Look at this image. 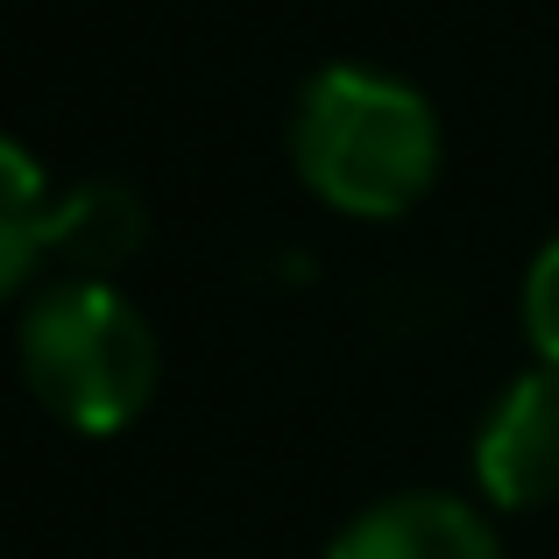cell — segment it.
I'll use <instances>...</instances> for the list:
<instances>
[{
	"mask_svg": "<svg viewBox=\"0 0 559 559\" xmlns=\"http://www.w3.org/2000/svg\"><path fill=\"white\" fill-rule=\"evenodd\" d=\"M290 156L341 213H404L439 170L432 99L376 64H319L290 99Z\"/></svg>",
	"mask_w": 559,
	"mask_h": 559,
	"instance_id": "obj_1",
	"label": "cell"
},
{
	"mask_svg": "<svg viewBox=\"0 0 559 559\" xmlns=\"http://www.w3.org/2000/svg\"><path fill=\"white\" fill-rule=\"evenodd\" d=\"M22 382L43 411L79 432H121L156 390V333L99 276H57L22 305L14 326Z\"/></svg>",
	"mask_w": 559,
	"mask_h": 559,
	"instance_id": "obj_2",
	"label": "cell"
},
{
	"mask_svg": "<svg viewBox=\"0 0 559 559\" xmlns=\"http://www.w3.org/2000/svg\"><path fill=\"white\" fill-rule=\"evenodd\" d=\"M475 475L503 510L559 496V369L518 376L475 432Z\"/></svg>",
	"mask_w": 559,
	"mask_h": 559,
	"instance_id": "obj_3",
	"label": "cell"
},
{
	"mask_svg": "<svg viewBox=\"0 0 559 559\" xmlns=\"http://www.w3.org/2000/svg\"><path fill=\"white\" fill-rule=\"evenodd\" d=\"M326 559H503L496 532L447 489H404L369 503Z\"/></svg>",
	"mask_w": 559,
	"mask_h": 559,
	"instance_id": "obj_4",
	"label": "cell"
},
{
	"mask_svg": "<svg viewBox=\"0 0 559 559\" xmlns=\"http://www.w3.org/2000/svg\"><path fill=\"white\" fill-rule=\"evenodd\" d=\"M142 234H150V213H142L135 185L121 178H85L50 205V255L79 262V270L128 262L142 248Z\"/></svg>",
	"mask_w": 559,
	"mask_h": 559,
	"instance_id": "obj_5",
	"label": "cell"
},
{
	"mask_svg": "<svg viewBox=\"0 0 559 559\" xmlns=\"http://www.w3.org/2000/svg\"><path fill=\"white\" fill-rule=\"evenodd\" d=\"M50 205L36 156L0 135V298L22 290V276L50 255Z\"/></svg>",
	"mask_w": 559,
	"mask_h": 559,
	"instance_id": "obj_6",
	"label": "cell"
},
{
	"mask_svg": "<svg viewBox=\"0 0 559 559\" xmlns=\"http://www.w3.org/2000/svg\"><path fill=\"white\" fill-rule=\"evenodd\" d=\"M524 333L546 355V369H559V234L532 255V270H524Z\"/></svg>",
	"mask_w": 559,
	"mask_h": 559,
	"instance_id": "obj_7",
	"label": "cell"
}]
</instances>
